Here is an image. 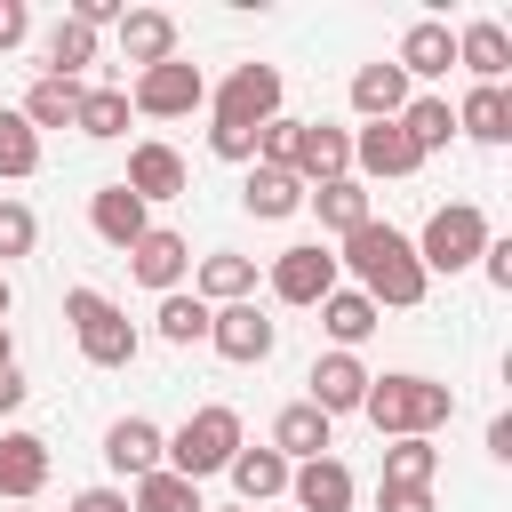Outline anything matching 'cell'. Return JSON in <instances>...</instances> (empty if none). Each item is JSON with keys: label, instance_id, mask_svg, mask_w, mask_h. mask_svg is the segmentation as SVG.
Returning <instances> with one entry per match:
<instances>
[{"label": "cell", "instance_id": "cell-43", "mask_svg": "<svg viewBox=\"0 0 512 512\" xmlns=\"http://www.w3.org/2000/svg\"><path fill=\"white\" fill-rule=\"evenodd\" d=\"M480 272H488L496 288H512V240H488V248H480Z\"/></svg>", "mask_w": 512, "mask_h": 512}, {"label": "cell", "instance_id": "cell-39", "mask_svg": "<svg viewBox=\"0 0 512 512\" xmlns=\"http://www.w3.org/2000/svg\"><path fill=\"white\" fill-rule=\"evenodd\" d=\"M208 152H216V160H240V168H256V128H208Z\"/></svg>", "mask_w": 512, "mask_h": 512}, {"label": "cell", "instance_id": "cell-30", "mask_svg": "<svg viewBox=\"0 0 512 512\" xmlns=\"http://www.w3.org/2000/svg\"><path fill=\"white\" fill-rule=\"evenodd\" d=\"M40 64H48L56 80H80V72L96 64V32H88L80 16H56V24H48V40H40Z\"/></svg>", "mask_w": 512, "mask_h": 512}, {"label": "cell", "instance_id": "cell-38", "mask_svg": "<svg viewBox=\"0 0 512 512\" xmlns=\"http://www.w3.org/2000/svg\"><path fill=\"white\" fill-rule=\"evenodd\" d=\"M32 240H40V216L24 200H0V264L8 256H32Z\"/></svg>", "mask_w": 512, "mask_h": 512}, {"label": "cell", "instance_id": "cell-7", "mask_svg": "<svg viewBox=\"0 0 512 512\" xmlns=\"http://www.w3.org/2000/svg\"><path fill=\"white\" fill-rule=\"evenodd\" d=\"M216 128H264L280 120V64H232L224 88H208Z\"/></svg>", "mask_w": 512, "mask_h": 512}, {"label": "cell", "instance_id": "cell-49", "mask_svg": "<svg viewBox=\"0 0 512 512\" xmlns=\"http://www.w3.org/2000/svg\"><path fill=\"white\" fill-rule=\"evenodd\" d=\"M16 512H24V504H16Z\"/></svg>", "mask_w": 512, "mask_h": 512}, {"label": "cell", "instance_id": "cell-19", "mask_svg": "<svg viewBox=\"0 0 512 512\" xmlns=\"http://www.w3.org/2000/svg\"><path fill=\"white\" fill-rule=\"evenodd\" d=\"M40 488H48V440L40 432H0V496L32 504Z\"/></svg>", "mask_w": 512, "mask_h": 512}, {"label": "cell", "instance_id": "cell-5", "mask_svg": "<svg viewBox=\"0 0 512 512\" xmlns=\"http://www.w3.org/2000/svg\"><path fill=\"white\" fill-rule=\"evenodd\" d=\"M488 240H496V232H488V216H480L472 200H448V208H432V216H424V232H416L408 248H416V264H424V280H432V272H472Z\"/></svg>", "mask_w": 512, "mask_h": 512}, {"label": "cell", "instance_id": "cell-33", "mask_svg": "<svg viewBox=\"0 0 512 512\" xmlns=\"http://www.w3.org/2000/svg\"><path fill=\"white\" fill-rule=\"evenodd\" d=\"M128 512H208V504H200V488H192L184 472L160 464V472H144V480L128 488Z\"/></svg>", "mask_w": 512, "mask_h": 512}, {"label": "cell", "instance_id": "cell-15", "mask_svg": "<svg viewBox=\"0 0 512 512\" xmlns=\"http://www.w3.org/2000/svg\"><path fill=\"white\" fill-rule=\"evenodd\" d=\"M128 272H136L144 288H160V296H168V288H184V272H192V240H184V232H168V224H152V232L128 248Z\"/></svg>", "mask_w": 512, "mask_h": 512}, {"label": "cell", "instance_id": "cell-11", "mask_svg": "<svg viewBox=\"0 0 512 512\" xmlns=\"http://www.w3.org/2000/svg\"><path fill=\"white\" fill-rule=\"evenodd\" d=\"M336 176H352V128L304 120V136H296V184L312 192V184H336Z\"/></svg>", "mask_w": 512, "mask_h": 512}, {"label": "cell", "instance_id": "cell-22", "mask_svg": "<svg viewBox=\"0 0 512 512\" xmlns=\"http://www.w3.org/2000/svg\"><path fill=\"white\" fill-rule=\"evenodd\" d=\"M192 296L216 312V304H248L256 296V256H232V248H216V256H200V272H192Z\"/></svg>", "mask_w": 512, "mask_h": 512}, {"label": "cell", "instance_id": "cell-25", "mask_svg": "<svg viewBox=\"0 0 512 512\" xmlns=\"http://www.w3.org/2000/svg\"><path fill=\"white\" fill-rule=\"evenodd\" d=\"M304 208H312V216H320V224H328L336 240H344V232H360V224L376 216V200H368V184H360V176H336V184H312V192H304Z\"/></svg>", "mask_w": 512, "mask_h": 512}, {"label": "cell", "instance_id": "cell-48", "mask_svg": "<svg viewBox=\"0 0 512 512\" xmlns=\"http://www.w3.org/2000/svg\"><path fill=\"white\" fill-rule=\"evenodd\" d=\"M224 512H248V504H224Z\"/></svg>", "mask_w": 512, "mask_h": 512}, {"label": "cell", "instance_id": "cell-4", "mask_svg": "<svg viewBox=\"0 0 512 512\" xmlns=\"http://www.w3.org/2000/svg\"><path fill=\"white\" fill-rule=\"evenodd\" d=\"M240 448H248V440H240V416H232V408L216 400V408H192V416H184V424L168 432L160 464H168V472H184V480L200 488V480H208V472H224V464H232Z\"/></svg>", "mask_w": 512, "mask_h": 512}, {"label": "cell", "instance_id": "cell-12", "mask_svg": "<svg viewBox=\"0 0 512 512\" xmlns=\"http://www.w3.org/2000/svg\"><path fill=\"white\" fill-rule=\"evenodd\" d=\"M304 400H312L328 424H336V416H352V408L368 400V368H360V352H320V360H312V392H304Z\"/></svg>", "mask_w": 512, "mask_h": 512}, {"label": "cell", "instance_id": "cell-20", "mask_svg": "<svg viewBox=\"0 0 512 512\" xmlns=\"http://www.w3.org/2000/svg\"><path fill=\"white\" fill-rule=\"evenodd\" d=\"M120 184H128V192H136V200L152 208V200H176V192H184L192 176H184V152H176V144H136V152H128V176H120Z\"/></svg>", "mask_w": 512, "mask_h": 512}, {"label": "cell", "instance_id": "cell-1", "mask_svg": "<svg viewBox=\"0 0 512 512\" xmlns=\"http://www.w3.org/2000/svg\"><path fill=\"white\" fill-rule=\"evenodd\" d=\"M336 272H352V280H360V296H368L376 312H384V304H392V312H416V304H424V288H432V280H424V264H416V248H408V232H392V224H376V216H368L360 232H344Z\"/></svg>", "mask_w": 512, "mask_h": 512}, {"label": "cell", "instance_id": "cell-41", "mask_svg": "<svg viewBox=\"0 0 512 512\" xmlns=\"http://www.w3.org/2000/svg\"><path fill=\"white\" fill-rule=\"evenodd\" d=\"M376 512H432V488H376Z\"/></svg>", "mask_w": 512, "mask_h": 512}, {"label": "cell", "instance_id": "cell-35", "mask_svg": "<svg viewBox=\"0 0 512 512\" xmlns=\"http://www.w3.org/2000/svg\"><path fill=\"white\" fill-rule=\"evenodd\" d=\"M72 128L96 136V144L128 136V88H80V120H72Z\"/></svg>", "mask_w": 512, "mask_h": 512}, {"label": "cell", "instance_id": "cell-6", "mask_svg": "<svg viewBox=\"0 0 512 512\" xmlns=\"http://www.w3.org/2000/svg\"><path fill=\"white\" fill-rule=\"evenodd\" d=\"M200 104H208V72L184 64V56H168V64H152V72L128 80V112H144V120H184Z\"/></svg>", "mask_w": 512, "mask_h": 512}, {"label": "cell", "instance_id": "cell-17", "mask_svg": "<svg viewBox=\"0 0 512 512\" xmlns=\"http://www.w3.org/2000/svg\"><path fill=\"white\" fill-rule=\"evenodd\" d=\"M88 224H96V240H104V248H120V256H128V248L152 232V208H144L128 184H104V192L88 200Z\"/></svg>", "mask_w": 512, "mask_h": 512}, {"label": "cell", "instance_id": "cell-47", "mask_svg": "<svg viewBox=\"0 0 512 512\" xmlns=\"http://www.w3.org/2000/svg\"><path fill=\"white\" fill-rule=\"evenodd\" d=\"M8 304H16V288H8V272H0V320H8Z\"/></svg>", "mask_w": 512, "mask_h": 512}, {"label": "cell", "instance_id": "cell-29", "mask_svg": "<svg viewBox=\"0 0 512 512\" xmlns=\"http://www.w3.org/2000/svg\"><path fill=\"white\" fill-rule=\"evenodd\" d=\"M376 320H384V312H376V304H368L360 288H328V296H320V328L336 336V352L368 344V336H376Z\"/></svg>", "mask_w": 512, "mask_h": 512}, {"label": "cell", "instance_id": "cell-27", "mask_svg": "<svg viewBox=\"0 0 512 512\" xmlns=\"http://www.w3.org/2000/svg\"><path fill=\"white\" fill-rule=\"evenodd\" d=\"M400 104H408V72L400 64H360L352 72V112L360 120H400Z\"/></svg>", "mask_w": 512, "mask_h": 512}, {"label": "cell", "instance_id": "cell-23", "mask_svg": "<svg viewBox=\"0 0 512 512\" xmlns=\"http://www.w3.org/2000/svg\"><path fill=\"white\" fill-rule=\"evenodd\" d=\"M392 64H400L408 80H440V72L456 64V32H448L440 16H424V24L400 32V56H392Z\"/></svg>", "mask_w": 512, "mask_h": 512}, {"label": "cell", "instance_id": "cell-36", "mask_svg": "<svg viewBox=\"0 0 512 512\" xmlns=\"http://www.w3.org/2000/svg\"><path fill=\"white\" fill-rule=\"evenodd\" d=\"M432 472H440V448H432V440H392L376 488H432Z\"/></svg>", "mask_w": 512, "mask_h": 512}, {"label": "cell", "instance_id": "cell-40", "mask_svg": "<svg viewBox=\"0 0 512 512\" xmlns=\"http://www.w3.org/2000/svg\"><path fill=\"white\" fill-rule=\"evenodd\" d=\"M24 40H32V8H24V0H0V56L24 48Z\"/></svg>", "mask_w": 512, "mask_h": 512}, {"label": "cell", "instance_id": "cell-16", "mask_svg": "<svg viewBox=\"0 0 512 512\" xmlns=\"http://www.w3.org/2000/svg\"><path fill=\"white\" fill-rule=\"evenodd\" d=\"M288 496H296V512H352V464H336V456H312V464H288Z\"/></svg>", "mask_w": 512, "mask_h": 512}, {"label": "cell", "instance_id": "cell-9", "mask_svg": "<svg viewBox=\"0 0 512 512\" xmlns=\"http://www.w3.org/2000/svg\"><path fill=\"white\" fill-rule=\"evenodd\" d=\"M208 344H216L232 368H256V360H272L280 328H272V320H264V304L248 296V304H216V312H208Z\"/></svg>", "mask_w": 512, "mask_h": 512}, {"label": "cell", "instance_id": "cell-37", "mask_svg": "<svg viewBox=\"0 0 512 512\" xmlns=\"http://www.w3.org/2000/svg\"><path fill=\"white\" fill-rule=\"evenodd\" d=\"M0 176H8V184L40 176V136H32L24 112H0Z\"/></svg>", "mask_w": 512, "mask_h": 512}, {"label": "cell", "instance_id": "cell-3", "mask_svg": "<svg viewBox=\"0 0 512 512\" xmlns=\"http://www.w3.org/2000/svg\"><path fill=\"white\" fill-rule=\"evenodd\" d=\"M64 320H72V336H80V360H88V368H128V360L144 352L136 320H128L104 288H64Z\"/></svg>", "mask_w": 512, "mask_h": 512}, {"label": "cell", "instance_id": "cell-21", "mask_svg": "<svg viewBox=\"0 0 512 512\" xmlns=\"http://www.w3.org/2000/svg\"><path fill=\"white\" fill-rule=\"evenodd\" d=\"M328 440H336V424H328L312 400H288V408L272 416V440H264V448H280L288 464H312V456H328Z\"/></svg>", "mask_w": 512, "mask_h": 512}, {"label": "cell", "instance_id": "cell-42", "mask_svg": "<svg viewBox=\"0 0 512 512\" xmlns=\"http://www.w3.org/2000/svg\"><path fill=\"white\" fill-rule=\"evenodd\" d=\"M64 512H128V488H80Z\"/></svg>", "mask_w": 512, "mask_h": 512}, {"label": "cell", "instance_id": "cell-13", "mask_svg": "<svg viewBox=\"0 0 512 512\" xmlns=\"http://www.w3.org/2000/svg\"><path fill=\"white\" fill-rule=\"evenodd\" d=\"M120 64H136V72H152V64H168L176 56V16L168 8H120Z\"/></svg>", "mask_w": 512, "mask_h": 512}, {"label": "cell", "instance_id": "cell-31", "mask_svg": "<svg viewBox=\"0 0 512 512\" xmlns=\"http://www.w3.org/2000/svg\"><path fill=\"white\" fill-rule=\"evenodd\" d=\"M24 120H32V136L40 128H72L80 120V80H56V72H40L32 88H24V104H16Z\"/></svg>", "mask_w": 512, "mask_h": 512}, {"label": "cell", "instance_id": "cell-32", "mask_svg": "<svg viewBox=\"0 0 512 512\" xmlns=\"http://www.w3.org/2000/svg\"><path fill=\"white\" fill-rule=\"evenodd\" d=\"M400 128H408V144L432 160V152H448V136H456V112H448V96H408V104H400Z\"/></svg>", "mask_w": 512, "mask_h": 512}, {"label": "cell", "instance_id": "cell-2", "mask_svg": "<svg viewBox=\"0 0 512 512\" xmlns=\"http://www.w3.org/2000/svg\"><path fill=\"white\" fill-rule=\"evenodd\" d=\"M360 416H368L384 440H432V432L456 416V392L432 384V376H368Z\"/></svg>", "mask_w": 512, "mask_h": 512}, {"label": "cell", "instance_id": "cell-18", "mask_svg": "<svg viewBox=\"0 0 512 512\" xmlns=\"http://www.w3.org/2000/svg\"><path fill=\"white\" fill-rule=\"evenodd\" d=\"M160 448H168V432H160L152 416H120V424L104 432V464H112L120 480H144V472H160Z\"/></svg>", "mask_w": 512, "mask_h": 512}, {"label": "cell", "instance_id": "cell-24", "mask_svg": "<svg viewBox=\"0 0 512 512\" xmlns=\"http://www.w3.org/2000/svg\"><path fill=\"white\" fill-rule=\"evenodd\" d=\"M448 112H456V136L512 144V88H464V104H448Z\"/></svg>", "mask_w": 512, "mask_h": 512}, {"label": "cell", "instance_id": "cell-34", "mask_svg": "<svg viewBox=\"0 0 512 512\" xmlns=\"http://www.w3.org/2000/svg\"><path fill=\"white\" fill-rule=\"evenodd\" d=\"M152 328H160V344H208V304L200 296H184V288H168L160 296V312H152Z\"/></svg>", "mask_w": 512, "mask_h": 512}, {"label": "cell", "instance_id": "cell-10", "mask_svg": "<svg viewBox=\"0 0 512 512\" xmlns=\"http://www.w3.org/2000/svg\"><path fill=\"white\" fill-rule=\"evenodd\" d=\"M328 288H336V248L296 240V248L272 256V296H280V304H320Z\"/></svg>", "mask_w": 512, "mask_h": 512}, {"label": "cell", "instance_id": "cell-8", "mask_svg": "<svg viewBox=\"0 0 512 512\" xmlns=\"http://www.w3.org/2000/svg\"><path fill=\"white\" fill-rule=\"evenodd\" d=\"M416 168H424V152L408 144L400 120H368V128H352V176H360V184H400V176H416Z\"/></svg>", "mask_w": 512, "mask_h": 512}, {"label": "cell", "instance_id": "cell-26", "mask_svg": "<svg viewBox=\"0 0 512 512\" xmlns=\"http://www.w3.org/2000/svg\"><path fill=\"white\" fill-rule=\"evenodd\" d=\"M224 472H232V488H240V504H248V512H256V504H272V496H288V456H280V448H240Z\"/></svg>", "mask_w": 512, "mask_h": 512}, {"label": "cell", "instance_id": "cell-45", "mask_svg": "<svg viewBox=\"0 0 512 512\" xmlns=\"http://www.w3.org/2000/svg\"><path fill=\"white\" fill-rule=\"evenodd\" d=\"M24 392H32V384H24L16 368H0V416H16V408H24Z\"/></svg>", "mask_w": 512, "mask_h": 512}, {"label": "cell", "instance_id": "cell-28", "mask_svg": "<svg viewBox=\"0 0 512 512\" xmlns=\"http://www.w3.org/2000/svg\"><path fill=\"white\" fill-rule=\"evenodd\" d=\"M240 208H248V216H264V224H280V216H296V208H304V184H296L288 168H264V160H256V168H248V184H240Z\"/></svg>", "mask_w": 512, "mask_h": 512}, {"label": "cell", "instance_id": "cell-44", "mask_svg": "<svg viewBox=\"0 0 512 512\" xmlns=\"http://www.w3.org/2000/svg\"><path fill=\"white\" fill-rule=\"evenodd\" d=\"M488 456L512 464V416H488Z\"/></svg>", "mask_w": 512, "mask_h": 512}, {"label": "cell", "instance_id": "cell-14", "mask_svg": "<svg viewBox=\"0 0 512 512\" xmlns=\"http://www.w3.org/2000/svg\"><path fill=\"white\" fill-rule=\"evenodd\" d=\"M456 64L472 72V88H504V72H512V32H504L496 16H472V24L456 32Z\"/></svg>", "mask_w": 512, "mask_h": 512}, {"label": "cell", "instance_id": "cell-46", "mask_svg": "<svg viewBox=\"0 0 512 512\" xmlns=\"http://www.w3.org/2000/svg\"><path fill=\"white\" fill-rule=\"evenodd\" d=\"M0 368H16V336H8V320H0Z\"/></svg>", "mask_w": 512, "mask_h": 512}]
</instances>
